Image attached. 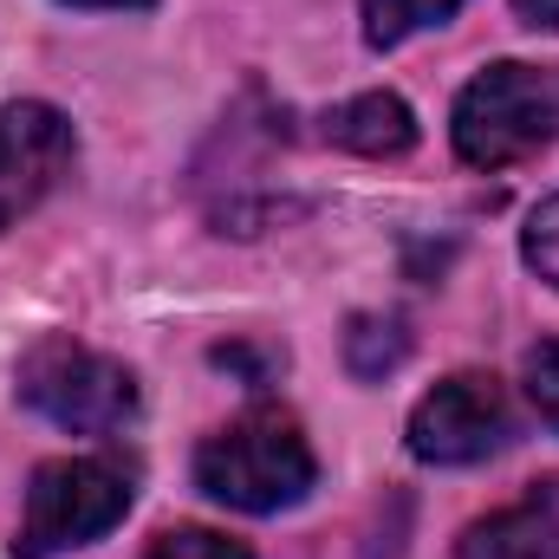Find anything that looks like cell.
<instances>
[{
    "label": "cell",
    "mask_w": 559,
    "mask_h": 559,
    "mask_svg": "<svg viewBox=\"0 0 559 559\" xmlns=\"http://www.w3.org/2000/svg\"><path fill=\"white\" fill-rule=\"evenodd\" d=\"M319 481L312 442L299 436V423L286 411H248L228 429H215L195 449V488L235 514H280L293 501H306Z\"/></svg>",
    "instance_id": "obj_1"
},
{
    "label": "cell",
    "mask_w": 559,
    "mask_h": 559,
    "mask_svg": "<svg viewBox=\"0 0 559 559\" xmlns=\"http://www.w3.org/2000/svg\"><path fill=\"white\" fill-rule=\"evenodd\" d=\"M455 156L468 169H508L534 150L559 143V66H521L501 59L468 79L455 98Z\"/></svg>",
    "instance_id": "obj_2"
},
{
    "label": "cell",
    "mask_w": 559,
    "mask_h": 559,
    "mask_svg": "<svg viewBox=\"0 0 559 559\" xmlns=\"http://www.w3.org/2000/svg\"><path fill=\"white\" fill-rule=\"evenodd\" d=\"M13 391L33 417L59 423L72 436H111L138 417V378L118 358H105L66 332H46L20 352Z\"/></svg>",
    "instance_id": "obj_3"
},
{
    "label": "cell",
    "mask_w": 559,
    "mask_h": 559,
    "mask_svg": "<svg viewBox=\"0 0 559 559\" xmlns=\"http://www.w3.org/2000/svg\"><path fill=\"white\" fill-rule=\"evenodd\" d=\"M131 468L111 455H59L39 462L26 481V514H20V559H59L72 547L105 540L131 514Z\"/></svg>",
    "instance_id": "obj_4"
},
{
    "label": "cell",
    "mask_w": 559,
    "mask_h": 559,
    "mask_svg": "<svg viewBox=\"0 0 559 559\" xmlns=\"http://www.w3.org/2000/svg\"><path fill=\"white\" fill-rule=\"evenodd\" d=\"M514 436V411L508 391L481 371H455L442 378L417 411H411V455L429 468H468L488 462L495 449H508Z\"/></svg>",
    "instance_id": "obj_5"
},
{
    "label": "cell",
    "mask_w": 559,
    "mask_h": 559,
    "mask_svg": "<svg viewBox=\"0 0 559 559\" xmlns=\"http://www.w3.org/2000/svg\"><path fill=\"white\" fill-rule=\"evenodd\" d=\"M72 150L79 138L52 105L20 98L0 111V228H13L26 209H39L59 189V176L72 169Z\"/></svg>",
    "instance_id": "obj_6"
},
{
    "label": "cell",
    "mask_w": 559,
    "mask_h": 559,
    "mask_svg": "<svg viewBox=\"0 0 559 559\" xmlns=\"http://www.w3.org/2000/svg\"><path fill=\"white\" fill-rule=\"evenodd\" d=\"M462 559H559V475L534 481L514 508L475 521L462 534Z\"/></svg>",
    "instance_id": "obj_7"
},
{
    "label": "cell",
    "mask_w": 559,
    "mask_h": 559,
    "mask_svg": "<svg viewBox=\"0 0 559 559\" xmlns=\"http://www.w3.org/2000/svg\"><path fill=\"white\" fill-rule=\"evenodd\" d=\"M325 138L352 156H404L417 150V111L397 92H365L325 118Z\"/></svg>",
    "instance_id": "obj_8"
},
{
    "label": "cell",
    "mask_w": 559,
    "mask_h": 559,
    "mask_svg": "<svg viewBox=\"0 0 559 559\" xmlns=\"http://www.w3.org/2000/svg\"><path fill=\"white\" fill-rule=\"evenodd\" d=\"M455 7L462 0H365V39L378 52H391V46H404L423 26H442Z\"/></svg>",
    "instance_id": "obj_9"
},
{
    "label": "cell",
    "mask_w": 559,
    "mask_h": 559,
    "mask_svg": "<svg viewBox=\"0 0 559 559\" xmlns=\"http://www.w3.org/2000/svg\"><path fill=\"white\" fill-rule=\"evenodd\" d=\"M411 358V332L397 325V319H352V332H345V365L358 371V378H384V371H397Z\"/></svg>",
    "instance_id": "obj_10"
},
{
    "label": "cell",
    "mask_w": 559,
    "mask_h": 559,
    "mask_svg": "<svg viewBox=\"0 0 559 559\" xmlns=\"http://www.w3.org/2000/svg\"><path fill=\"white\" fill-rule=\"evenodd\" d=\"M143 559H254V554L241 540L215 534V527H163Z\"/></svg>",
    "instance_id": "obj_11"
},
{
    "label": "cell",
    "mask_w": 559,
    "mask_h": 559,
    "mask_svg": "<svg viewBox=\"0 0 559 559\" xmlns=\"http://www.w3.org/2000/svg\"><path fill=\"white\" fill-rule=\"evenodd\" d=\"M521 254H527V267L559 286V195H547L534 215H527V228H521Z\"/></svg>",
    "instance_id": "obj_12"
},
{
    "label": "cell",
    "mask_w": 559,
    "mask_h": 559,
    "mask_svg": "<svg viewBox=\"0 0 559 559\" xmlns=\"http://www.w3.org/2000/svg\"><path fill=\"white\" fill-rule=\"evenodd\" d=\"M527 404L540 411L547 429H559V338H540L534 352H527Z\"/></svg>",
    "instance_id": "obj_13"
},
{
    "label": "cell",
    "mask_w": 559,
    "mask_h": 559,
    "mask_svg": "<svg viewBox=\"0 0 559 559\" xmlns=\"http://www.w3.org/2000/svg\"><path fill=\"white\" fill-rule=\"evenodd\" d=\"M514 13H521L534 33H559V0H514Z\"/></svg>",
    "instance_id": "obj_14"
},
{
    "label": "cell",
    "mask_w": 559,
    "mask_h": 559,
    "mask_svg": "<svg viewBox=\"0 0 559 559\" xmlns=\"http://www.w3.org/2000/svg\"><path fill=\"white\" fill-rule=\"evenodd\" d=\"M66 7H150V0H66Z\"/></svg>",
    "instance_id": "obj_15"
}]
</instances>
